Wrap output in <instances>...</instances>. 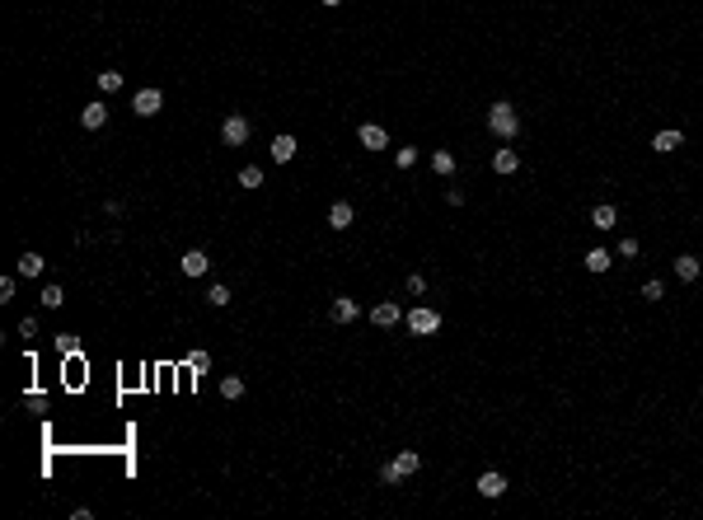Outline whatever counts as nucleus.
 <instances>
[{
    "label": "nucleus",
    "instance_id": "obj_1",
    "mask_svg": "<svg viewBox=\"0 0 703 520\" xmlns=\"http://www.w3.org/2000/svg\"><path fill=\"white\" fill-rule=\"evenodd\" d=\"M488 127L497 131L502 141H516V131H520V113H516V103H506V99H497V103L488 108Z\"/></svg>",
    "mask_w": 703,
    "mask_h": 520
},
{
    "label": "nucleus",
    "instance_id": "obj_2",
    "mask_svg": "<svg viewBox=\"0 0 703 520\" xmlns=\"http://www.w3.org/2000/svg\"><path fill=\"white\" fill-rule=\"evenodd\" d=\"M422 469V455L418 450H399V455L380 469V483H399V478H408V473H418Z\"/></svg>",
    "mask_w": 703,
    "mask_h": 520
},
{
    "label": "nucleus",
    "instance_id": "obj_3",
    "mask_svg": "<svg viewBox=\"0 0 703 520\" xmlns=\"http://www.w3.org/2000/svg\"><path fill=\"white\" fill-rule=\"evenodd\" d=\"M408 328L418 333V338H427V333L441 328V315H436V310H427V305H418V310H408Z\"/></svg>",
    "mask_w": 703,
    "mask_h": 520
},
{
    "label": "nucleus",
    "instance_id": "obj_4",
    "mask_svg": "<svg viewBox=\"0 0 703 520\" xmlns=\"http://www.w3.org/2000/svg\"><path fill=\"white\" fill-rule=\"evenodd\" d=\"M220 141L225 145H244L249 141V117H244V113H230L225 127H220Z\"/></svg>",
    "mask_w": 703,
    "mask_h": 520
},
{
    "label": "nucleus",
    "instance_id": "obj_5",
    "mask_svg": "<svg viewBox=\"0 0 703 520\" xmlns=\"http://www.w3.org/2000/svg\"><path fill=\"white\" fill-rule=\"evenodd\" d=\"M159 108H164V94H159V89H136V94H132V113H136V117H155Z\"/></svg>",
    "mask_w": 703,
    "mask_h": 520
},
{
    "label": "nucleus",
    "instance_id": "obj_6",
    "mask_svg": "<svg viewBox=\"0 0 703 520\" xmlns=\"http://www.w3.org/2000/svg\"><path fill=\"white\" fill-rule=\"evenodd\" d=\"M357 141L366 145V150H385V145H390V131H385V127H375V122H361L357 127Z\"/></svg>",
    "mask_w": 703,
    "mask_h": 520
},
{
    "label": "nucleus",
    "instance_id": "obj_7",
    "mask_svg": "<svg viewBox=\"0 0 703 520\" xmlns=\"http://www.w3.org/2000/svg\"><path fill=\"white\" fill-rule=\"evenodd\" d=\"M357 315H361V305L352 296H333V305H328V319H333V324H352Z\"/></svg>",
    "mask_w": 703,
    "mask_h": 520
},
{
    "label": "nucleus",
    "instance_id": "obj_8",
    "mask_svg": "<svg viewBox=\"0 0 703 520\" xmlns=\"http://www.w3.org/2000/svg\"><path fill=\"white\" fill-rule=\"evenodd\" d=\"M399 319H404V305H394V300H385V305H375V310H371L375 328H394Z\"/></svg>",
    "mask_w": 703,
    "mask_h": 520
},
{
    "label": "nucleus",
    "instance_id": "obj_9",
    "mask_svg": "<svg viewBox=\"0 0 703 520\" xmlns=\"http://www.w3.org/2000/svg\"><path fill=\"white\" fill-rule=\"evenodd\" d=\"M104 122H108V103H104V99H99V103H85V108H80V127H85V131H99Z\"/></svg>",
    "mask_w": 703,
    "mask_h": 520
},
{
    "label": "nucleus",
    "instance_id": "obj_10",
    "mask_svg": "<svg viewBox=\"0 0 703 520\" xmlns=\"http://www.w3.org/2000/svg\"><path fill=\"white\" fill-rule=\"evenodd\" d=\"M352 221H357L352 202H333L328 206V230H352Z\"/></svg>",
    "mask_w": 703,
    "mask_h": 520
},
{
    "label": "nucleus",
    "instance_id": "obj_11",
    "mask_svg": "<svg viewBox=\"0 0 703 520\" xmlns=\"http://www.w3.org/2000/svg\"><path fill=\"white\" fill-rule=\"evenodd\" d=\"M178 268H183V277H202V272L211 268V258H206L202 249H187L183 258H178Z\"/></svg>",
    "mask_w": 703,
    "mask_h": 520
},
{
    "label": "nucleus",
    "instance_id": "obj_12",
    "mask_svg": "<svg viewBox=\"0 0 703 520\" xmlns=\"http://www.w3.org/2000/svg\"><path fill=\"white\" fill-rule=\"evenodd\" d=\"M675 277H680V282H699V277H703V263L694 258V253H680V258H675Z\"/></svg>",
    "mask_w": 703,
    "mask_h": 520
},
{
    "label": "nucleus",
    "instance_id": "obj_13",
    "mask_svg": "<svg viewBox=\"0 0 703 520\" xmlns=\"http://www.w3.org/2000/svg\"><path fill=\"white\" fill-rule=\"evenodd\" d=\"M502 492H506V478H502V473H478V497L497 502Z\"/></svg>",
    "mask_w": 703,
    "mask_h": 520
},
{
    "label": "nucleus",
    "instance_id": "obj_14",
    "mask_svg": "<svg viewBox=\"0 0 703 520\" xmlns=\"http://www.w3.org/2000/svg\"><path fill=\"white\" fill-rule=\"evenodd\" d=\"M680 141H685V136L666 127V131H656V136H652V150H656V155H671V150H680Z\"/></svg>",
    "mask_w": 703,
    "mask_h": 520
},
{
    "label": "nucleus",
    "instance_id": "obj_15",
    "mask_svg": "<svg viewBox=\"0 0 703 520\" xmlns=\"http://www.w3.org/2000/svg\"><path fill=\"white\" fill-rule=\"evenodd\" d=\"M591 225H595V230H614V225H619V211H614L609 202H600L591 211Z\"/></svg>",
    "mask_w": 703,
    "mask_h": 520
},
{
    "label": "nucleus",
    "instance_id": "obj_16",
    "mask_svg": "<svg viewBox=\"0 0 703 520\" xmlns=\"http://www.w3.org/2000/svg\"><path fill=\"white\" fill-rule=\"evenodd\" d=\"M15 268H19V277H43V268H47V263H43V253H19V263H15Z\"/></svg>",
    "mask_w": 703,
    "mask_h": 520
},
{
    "label": "nucleus",
    "instance_id": "obj_17",
    "mask_svg": "<svg viewBox=\"0 0 703 520\" xmlns=\"http://www.w3.org/2000/svg\"><path fill=\"white\" fill-rule=\"evenodd\" d=\"M296 150H300L296 136H277V141H272V159H277V164H291V155H296Z\"/></svg>",
    "mask_w": 703,
    "mask_h": 520
},
{
    "label": "nucleus",
    "instance_id": "obj_18",
    "mask_svg": "<svg viewBox=\"0 0 703 520\" xmlns=\"http://www.w3.org/2000/svg\"><path fill=\"white\" fill-rule=\"evenodd\" d=\"M432 169H436L441 178H450V173L460 169V164H455V155H450V150H432Z\"/></svg>",
    "mask_w": 703,
    "mask_h": 520
},
{
    "label": "nucleus",
    "instance_id": "obj_19",
    "mask_svg": "<svg viewBox=\"0 0 703 520\" xmlns=\"http://www.w3.org/2000/svg\"><path fill=\"white\" fill-rule=\"evenodd\" d=\"M492 169H497V173H516V169H520V155H516V150H497V155H492Z\"/></svg>",
    "mask_w": 703,
    "mask_h": 520
},
{
    "label": "nucleus",
    "instance_id": "obj_20",
    "mask_svg": "<svg viewBox=\"0 0 703 520\" xmlns=\"http://www.w3.org/2000/svg\"><path fill=\"white\" fill-rule=\"evenodd\" d=\"M220 398H230V403H234V398H244V380L225 375V380H220Z\"/></svg>",
    "mask_w": 703,
    "mask_h": 520
},
{
    "label": "nucleus",
    "instance_id": "obj_21",
    "mask_svg": "<svg viewBox=\"0 0 703 520\" xmlns=\"http://www.w3.org/2000/svg\"><path fill=\"white\" fill-rule=\"evenodd\" d=\"M586 268H591V272H609V268H614V258H609L605 249H591V253H586Z\"/></svg>",
    "mask_w": 703,
    "mask_h": 520
},
{
    "label": "nucleus",
    "instance_id": "obj_22",
    "mask_svg": "<svg viewBox=\"0 0 703 520\" xmlns=\"http://www.w3.org/2000/svg\"><path fill=\"white\" fill-rule=\"evenodd\" d=\"M94 80H99V89H104V94H118V89H122V75H118V71H99Z\"/></svg>",
    "mask_w": 703,
    "mask_h": 520
},
{
    "label": "nucleus",
    "instance_id": "obj_23",
    "mask_svg": "<svg viewBox=\"0 0 703 520\" xmlns=\"http://www.w3.org/2000/svg\"><path fill=\"white\" fill-rule=\"evenodd\" d=\"M239 183H244V188H263V169H258V164H244V169H239Z\"/></svg>",
    "mask_w": 703,
    "mask_h": 520
},
{
    "label": "nucleus",
    "instance_id": "obj_24",
    "mask_svg": "<svg viewBox=\"0 0 703 520\" xmlns=\"http://www.w3.org/2000/svg\"><path fill=\"white\" fill-rule=\"evenodd\" d=\"M394 164H399V169H413V164H418V150H413V145H399V150H394Z\"/></svg>",
    "mask_w": 703,
    "mask_h": 520
},
{
    "label": "nucleus",
    "instance_id": "obj_25",
    "mask_svg": "<svg viewBox=\"0 0 703 520\" xmlns=\"http://www.w3.org/2000/svg\"><path fill=\"white\" fill-rule=\"evenodd\" d=\"M43 305H47V310L66 305V291H62V286H43Z\"/></svg>",
    "mask_w": 703,
    "mask_h": 520
},
{
    "label": "nucleus",
    "instance_id": "obj_26",
    "mask_svg": "<svg viewBox=\"0 0 703 520\" xmlns=\"http://www.w3.org/2000/svg\"><path fill=\"white\" fill-rule=\"evenodd\" d=\"M206 300H211V305H216V310H220V305H230V286H211V291H206Z\"/></svg>",
    "mask_w": 703,
    "mask_h": 520
},
{
    "label": "nucleus",
    "instance_id": "obj_27",
    "mask_svg": "<svg viewBox=\"0 0 703 520\" xmlns=\"http://www.w3.org/2000/svg\"><path fill=\"white\" fill-rule=\"evenodd\" d=\"M619 258H638V239H633V235L619 239Z\"/></svg>",
    "mask_w": 703,
    "mask_h": 520
},
{
    "label": "nucleus",
    "instance_id": "obj_28",
    "mask_svg": "<svg viewBox=\"0 0 703 520\" xmlns=\"http://www.w3.org/2000/svg\"><path fill=\"white\" fill-rule=\"evenodd\" d=\"M19 338H38V319H19Z\"/></svg>",
    "mask_w": 703,
    "mask_h": 520
},
{
    "label": "nucleus",
    "instance_id": "obj_29",
    "mask_svg": "<svg viewBox=\"0 0 703 520\" xmlns=\"http://www.w3.org/2000/svg\"><path fill=\"white\" fill-rule=\"evenodd\" d=\"M661 296H666V286H661V282H647V286H642V300H661Z\"/></svg>",
    "mask_w": 703,
    "mask_h": 520
},
{
    "label": "nucleus",
    "instance_id": "obj_30",
    "mask_svg": "<svg viewBox=\"0 0 703 520\" xmlns=\"http://www.w3.org/2000/svg\"><path fill=\"white\" fill-rule=\"evenodd\" d=\"M187 370H206V352H192V356H187Z\"/></svg>",
    "mask_w": 703,
    "mask_h": 520
},
{
    "label": "nucleus",
    "instance_id": "obj_31",
    "mask_svg": "<svg viewBox=\"0 0 703 520\" xmlns=\"http://www.w3.org/2000/svg\"><path fill=\"white\" fill-rule=\"evenodd\" d=\"M57 347H62V356H66V352H80V347H76V338H71V333H62V338H57Z\"/></svg>",
    "mask_w": 703,
    "mask_h": 520
},
{
    "label": "nucleus",
    "instance_id": "obj_32",
    "mask_svg": "<svg viewBox=\"0 0 703 520\" xmlns=\"http://www.w3.org/2000/svg\"><path fill=\"white\" fill-rule=\"evenodd\" d=\"M324 5H328V10H333V5H343V0H324Z\"/></svg>",
    "mask_w": 703,
    "mask_h": 520
}]
</instances>
